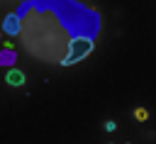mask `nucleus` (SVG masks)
I'll list each match as a JSON object with an SVG mask.
<instances>
[{
    "label": "nucleus",
    "instance_id": "f03ea898",
    "mask_svg": "<svg viewBox=\"0 0 156 144\" xmlns=\"http://www.w3.org/2000/svg\"><path fill=\"white\" fill-rule=\"evenodd\" d=\"M2 29H5V34L17 37V34L22 32V22H20V17H17V15H7L5 22H2Z\"/></svg>",
    "mask_w": 156,
    "mask_h": 144
},
{
    "label": "nucleus",
    "instance_id": "20e7f679",
    "mask_svg": "<svg viewBox=\"0 0 156 144\" xmlns=\"http://www.w3.org/2000/svg\"><path fill=\"white\" fill-rule=\"evenodd\" d=\"M15 61H17L15 49H2V51H0V66H12Z\"/></svg>",
    "mask_w": 156,
    "mask_h": 144
},
{
    "label": "nucleus",
    "instance_id": "39448f33",
    "mask_svg": "<svg viewBox=\"0 0 156 144\" xmlns=\"http://www.w3.org/2000/svg\"><path fill=\"white\" fill-rule=\"evenodd\" d=\"M134 115H136V117H139V120H146V110H136V112H134Z\"/></svg>",
    "mask_w": 156,
    "mask_h": 144
},
{
    "label": "nucleus",
    "instance_id": "f257e3e1",
    "mask_svg": "<svg viewBox=\"0 0 156 144\" xmlns=\"http://www.w3.org/2000/svg\"><path fill=\"white\" fill-rule=\"evenodd\" d=\"M90 51H93V39L76 37V39H71V44H68V49H66V54H63L61 63H63V66L78 63V61H80V59H85Z\"/></svg>",
    "mask_w": 156,
    "mask_h": 144
},
{
    "label": "nucleus",
    "instance_id": "7ed1b4c3",
    "mask_svg": "<svg viewBox=\"0 0 156 144\" xmlns=\"http://www.w3.org/2000/svg\"><path fill=\"white\" fill-rule=\"evenodd\" d=\"M5 81H7L10 85H22V83H24V73H22V71H17V68H12V71H7Z\"/></svg>",
    "mask_w": 156,
    "mask_h": 144
}]
</instances>
